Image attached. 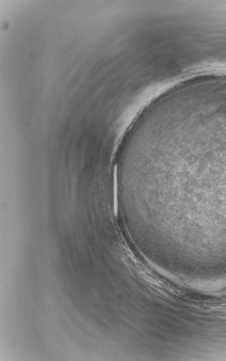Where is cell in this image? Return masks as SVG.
<instances>
[]
</instances>
